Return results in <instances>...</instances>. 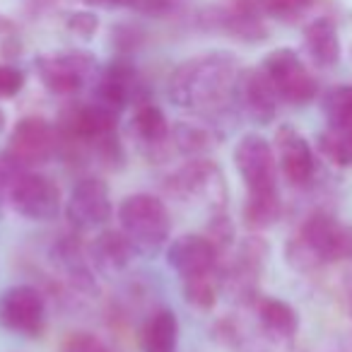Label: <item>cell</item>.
<instances>
[{
  "label": "cell",
  "instance_id": "6da1fadb",
  "mask_svg": "<svg viewBox=\"0 0 352 352\" xmlns=\"http://www.w3.org/2000/svg\"><path fill=\"white\" fill-rule=\"evenodd\" d=\"M239 68L227 54H203L186 60L169 80V99L182 109H210L236 87Z\"/></svg>",
  "mask_w": 352,
  "mask_h": 352
},
{
  "label": "cell",
  "instance_id": "7a4b0ae2",
  "mask_svg": "<svg viewBox=\"0 0 352 352\" xmlns=\"http://www.w3.org/2000/svg\"><path fill=\"white\" fill-rule=\"evenodd\" d=\"M285 258L294 270H314L323 263L352 258V227L328 212H314L285 246Z\"/></svg>",
  "mask_w": 352,
  "mask_h": 352
},
{
  "label": "cell",
  "instance_id": "3957f363",
  "mask_svg": "<svg viewBox=\"0 0 352 352\" xmlns=\"http://www.w3.org/2000/svg\"><path fill=\"white\" fill-rule=\"evenodd\" d=\"M121 232L128 236L135 254L155 256L164 249L171 234V217L164 201L150 193H133L118 206Z\"/></svg>",
  "mask_w": 352,
  "mask_h": 352
},
{
  "label": "cell",
  "instance_id": "277c9868",
  "mask_svg": "<svg viewBox=\"0 0 352 352\" xmlns=\"http://www.w3.org/2000/svg\"><path fill=\"white\" fill-rule=\"evenodd\" d=\"M261 70L268 75L270 85L275 87L278 97L294 107H304V104L314 102L318 94V82L304 60L292 49H275L261 63Z\"/></svg>",
  "mask_w": 352,
  "mask_h": 352
},
{
  "label": "cell",
  "instance_id": "5b68a950",
  "mask_svg": "<svg viewBox=\"0 0 352 352\" xmlns=\"http://www.w3.org/2000/svg\"><path fill=\"white\" fill-rule=\"evenodd\" d=\"M234 166L249 193L278 191V155L258 133H246L234 147Z\"/></svg>",
  "mask_w": 352,
  "mask_h": 352
},
{
  "label": "cell",
  "instance_id": "8992f818",
  "mask_svg": "<svg viewBox=\"0 0 352 352\" xmlns=\"http://www.w3.org/2000/svg\"><path fill=\"white\" fill-rule=\"evenodd\" d=\"M46 323V302L32 285H12L0 294V326L36 338Z\"/></svg>",
  "mask_w": 352,
  "mask_h": 352
},
{
  "label": "cell",
  "instance_id": "52a82bcc",
  "mask_svg": "<svg viewBox=\"0 0 352 352\" xmlns=\"http://www.w3.org/2000/svg\"><path fill=\"white\" fill-rule=\"evenodd\" d=\"M34 65L39 80L49 92L75 94L94 73L97 60L87 51H63V54L39 56Z\"/></svg>",
  "mask_w": 352,
  "mask_h": 352
},
{
  "label": "cell",
  "instance_id": "ba28073f",
  "mask_svg": "<svg viewBox=\"0 0 352 352\" xmlns=\"http://www.w3.org/2000/svg\"><path fill=\"white\" fill-rule=\"evenodd\" d=\"M10 206L32 222H51L60 212V191L49 176L22 174L10 186Z\"/></svg>",
  "mask_w": 352,
  "mask_h": 352
},
{
  "label": "cell",
  "instance_id": "9c48e42d",
  "mask_svg": "<svg viewBox=\"0 0 352 352\" xmlns=\"http://www.w3.org/2000/svg\"><path fill=\"white\" fill-rule=\"evenodd\" d=\"M56 155V131L41 116H27L17 121L8 140V157L17 166L46 164Z\"/></svg>",
  "mask_w": 352,
  "mask_h": 352
},
{
  "label": "cell",
  "instance_id": "30bf717a",
  "mask_svg": "<svg viewBox=\"0 0 352 352\" xmlns=\"http://www.w3.org/2000/svg\"><path fill=\"white\" fill-rule=\"evenodd\" d=\"M111 212L113 208L109 186L97 176L80 179L70 191L68 206H65L70 225H75L78 230H94V227L107 225L111 220Z\"/></svg>",
  "mask_w": 352,
  "mask_h": 352
},
{
  "label": "cell",
  "instance_id": "8fae6325",
  "mask_svg": "<svg viewBox=\"0 0 352 352\" xmlns=\"http://www.w3.org/2000/svg\"><path fill=\"white\" fill-rule=\"evenodd\" d=\"M174 188L186 198H198V201L210 203L217 212H222V208H225V176H222L220 166L210 160H193L184 169L176 171Z\"/></svg>",
  "mask_w": 352,
  "mask_h": 352
},
{
  "label": "cell",
  "instance_id": "7c38bea8",
  "mask_svg": "<svg viewBox=\"0 0 352 352\" xmlns=\"http://www.w3.org/2000/svg\"><path fill=\"white\" fill-rule=\"evenodd\" d=\"M217 256L220 249L215 246V241L201 234H184L166 246V263L184 280L212 273L217 265Z\"/></svg>",
  "mask_w": 352,
  "mask_h": 352
},
{
  "label": "cell",
  "instance_id": "4fadbf2b",
  "mask_svg": "<svg viewBox=\"0 0 352 352\" xmlns=\"http://www.w3.org/2000/svg\"><path fill=\"white\" fill-rule=\"evenodd\" d=\"M234 97L239 104L241 113H244L249 121H254L256 126H268L273 123L275 113H278V92L270 85L268 75L263 70H249V73H241L236 80Z\"/></svg>",
  "mask_w": 352,
  "mask_h": 352
},
{
  "label": "cell",
  "instance_id": "5bb4252c",
  "mask_svg": "<svg viewBox=\"0 0 352 352\" xmlns=\"http://www.w3.org/2000/svg\"><path fill=\"white\" fill-rule=\"evenodd\" d=\"M278 166L292 186H307L316 171V160L309 140L292 126H280L275 133Z\"/></svg>",
  "mask_w": 352,
  "mask_h": 352
},
{
  "label": "cell",
  "instance_id": "9a60e30c",
  "mask_svg": "<svg viewBox=\"0 0 352 352\" xmlns=\"http://www.w3.org/2000/svg\"><path fill=\"white\" fill-rule=\"evenodd\" d=\"M135 97V68L128 60H111L97 87V102L111 111H123Z\"/></svg>",
  "mask_w": 352,
  "mask_h": 352
},
{
  "label": "cell",
  "instance_id": "2e32d148",
  "mask_svg": "<svg viewBox=\"0 0 352 352\" xmlns=\"http://www.w3.org/2000/svg\"><path fill=\"white\" fill-rule=\"evenodd\" d=\"M304 49L309 58L321 68H333L340 60V36L336 22L328 17H316L304 30Z\"/></svg>",
  "mask_w": 352,
  "mask_h": 352
},
{
  "label": "cell",
  "instance_id": "e0dca14e",
  "mask_svg": "<svg viewBox=\"0 0 352 352\" xmlns=\"http://www.w3.org/2000/svg\"><path fill=\"white\" fill-rule=\"evenodd\" d=\"M116 111H111L109 107L104 104L94 102V104H87V107H80L70 113L68 123L70 133L82 140H102L107 135H113L116 133Z\"/></svg>",
  "mask_w": 352,
  "mask_h": 352
},
{
  "label": "cell",
  "instance_id": "ac0fdd59",
  "mask_svg": "<svg viewBox=\"0 0 352 352\" xmlns=\"http://www.w3.org/2000/svg\"><path fill=\"white\" fill-rule=\"evenodd\" d=\"M133 254H135V249L123 232H102L92 244V261L104 275L121 273L131 263Z\"/></svg>",
  "mask_w": 352,
  "mask_h": 352
},
{
  "label": "cell",
  "instance_id": "d6986e66",
  "mask_svg": "<svg viewBox=\"0 0 352 352\" xmlns=\"http://www.w3.org/2000/svg\"><path fill=\"white\" fill-rule=\"evenodd\" d=\"M258 321L273 340H292L299 331V314L294 307L275 297H263L258 302Z\"/></svg>",
  "mask_w": 352,
  "mask_h": 352
},
{
  "label": "cell",
  "instance_id": "ffe728a7",
  "mask_svg": "<svg viewBox=\"0 0 352 352\" xmlns=\"http://www.w3.org/2000/svg\"><path fill=\"white\" fill-rule=\"evenodd\" d=\"M176 345H179V318L171 309H160L142 328V350L176 352Z\"/></svg>",
  "mask_w": 352,
  "mask_h": 352
},
{
  "label": "cell",
  "instance_id": "44dd1931",
  "mask_svg": "<svg viewBox=\"0 0 352 352\" xmlns=\"http://www.w3.org/2000/svg\"><path fill=\"white\" fill-rule=\"evenodd\" d=\"M133 133L142 145L157 147L169 138V123L160 107L155 104H140L133 116Z\"/></svg>",
  "mask_w": 352,
  "mask_h": 352
},
{
  "label": "cell",
  "instance_id": "7402d4cb",
  "mask_svg": "<svg viewBox=\"0 0 352 352\" xmlns=\"http://www.w3.org/2000/svg\"><path fill=\"white\" fill-rule=\"evenodd\" d=\"M280 193L268 191V193H249L244 203V222L251 230H268L280 220Z\"/></svg>",
  "mask_w": 352,
  "mask_h": 352
},
{
  "label": "cell",
  "instance_id": "603a6c76",
  "mask_svg": "<svg viewBox=\"0 0 352 352\" xmlns=\"http://www.w3.org/2000/svg\"><path fill=\"white\" fill-rule=\"evenodd\" d=\"M316 147L333 166H352V128L328 126L323 133H318Z\"/></svg>",
  "mask_w": 352,
  "mask_h": 352
},
{
  "label": "cell",
  "instance_id": "cb8c5ba5",
  "mask_svg": "<svg viewBox=\"0 0 352 352\" xmlns=\"http://www.w3.org/2000/svg\"><path fill=\"white\" fill-rule=\"evenodd\" d=\"M174 140L176 147L184 155H203L217 142V135L212 133V128H206L201 123H186L182 121L174 128Z\"/></svg>",
  "mask_w": 352,
  "mask_h": 352
},
{
  "label": "cell",
  "instance_id": "d4e9b609",
  "mask_svg": "<svg viewBox=\"0 0 352 352\" xmlns=\"http://www.w3.org/2000/svg\"><path fill=\"white\" fill-rule=\"evenodd\" d=\"M323 113L328 126L352 128V85H340L331 89L323 99Z\"/></svg>",
  "mask_w": 352,
  "mask_h": 352
},
{
  "label": "cell",
  "instance_id": "484cf974",
  "mask_svg": "<svg viewBox=\"0 0 352 352\" xmlns=\"http://www.w3.org/2000/svg\"><path fill=\"white\" fill-rule=\"evenodd\" d=\"M222 278H215V270L198 278L184 280V294H186L188 304L198 309H210L217 302V289H220Z\"/></svg>",
  "mask_w": 352,
  "mask_h": 352
},
{
  "label": "cell",
  "instance_id": "4316f807",
  "mask_svg": "<svg viewBox=\"0 0 352 352\" xmlns=\"http://www.w3.org/2000/svg\"><path fill=\"white\" fill-rule=\"evenodd\" d=\"M58 352H111L102 338L94 333H70L63 342H60Z\"/></svg>",
  "mask_w": 352,
  "mask_h": 352
},
{
  "label": "cell",
  "instance_id": "83f0119b",
  "mask_svg": "<svg viewBox=\"0 0 352 352\" xmlns=\"http://www.w3.org/2000/svg\"><path fill=\"white\" fill-rule=\"evenodd\" d=\"M314 0H265V15L275 17V20L292 22L311 6Z\"/></svg>",
  "mask_w": 352,
  "mask_h": 352
},
{
  "label": "cell",
  "instance_id": "f1b7e54d",
  "mask_svg": "<svg viewBox=\"0 0 352 352\" xmlns=\"http://www.w3.org/2000/svg\"><path fill=\"white\" fill-rule=\"evenodd\" d=\"M25 87V73L12 65H0V99H10Z\"/></svg>",
  "mask_w": 352,
  "mask_h": 352
},
{
  "label": "cell",
  "instance_id": "f546056e",
  "mask_svg": "<svg viewBox=\"0 0 352 352\" xmlns=\"http://www.w3.org/2000/svg\"><path fill=\"white\" fill-rule=\"evenodd\" d=\"M97 30H99V20L92 12H73L68 17V32H73L80 39H92Z\"/></svg>",
  "mask_w": 352,
  "mask_h": 352
},
{
  "label": "cell",
  "instance_id": "4dcf8cb0",
  "mask_svg": "<svg viewBox=\"0 0 352 352\" xmlns=\"http://www.w3.org/2000/svg\"><path fill=\"white\" fill-rule=\"evenodd\" d=\"M208 236L215 241L217 249H225L227 244H232V236H234L232 222L227 220L222 212H217V217H212V222H210V232H208Z\"/></svg>",
  "mask_w": 352,
  "mask_h": 352
},
{
  "label": "cell",
  "instance_id": "1f68e13d",
  "mask_svg": "<svg viewBox=\"0 0 352 352\" xmlns=\"http://www.w3.org/2000/svg\"><path fill=\"white\" fill-rule=\"evenodd\" d=\"M179 0H138L135 6L140 8L145 15H152V17H162L166 12H171L176 8Z\"/></svg>",
  "mask_w": 352,
  "mask_h": 352
},
{
  "label": "cell",
  "instance_id": "d6a6232c",
  "mask_svg": "<svg viewBox=\"0 0 352 352\" xmlns=\"http://www.w3.org/2000/svg\"><path fill=\"white\" fill-rule=\"evenodd\" d=\"M87 6L94 8H107V10H113V8H131L135 6L138 0H85Z\"/></svg>",
  "mask_w": 352,
  "mask_h": 352
},
{
  "label": "cell",
  "instance_id": "836d02e7",
  "mask_svg": "<svg viewBox=\"0 0 352 352\" xmlns=\"http://www.w3.org/2000/svg\"><path fill=\"white\" fill-rule=\"evenodd\" d=\"M6 128V113H3V109H0V131Z\"/></svg>",
  "mask_w": 352,
  "mask_h": 352
}]
</instances>
